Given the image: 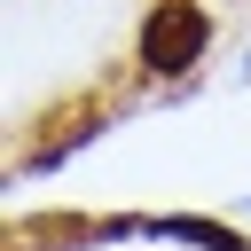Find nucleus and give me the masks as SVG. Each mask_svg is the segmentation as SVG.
Returning <instances> with one entry per match:
<instances>
[{"label":"nucleus","instance_id":"1","mask_svg":"<svg viewBox=\"0 0 251 251\" xmlns=\"http://www.w3.org/2000/svg\"><path fill=\"white\" fill-rule=\"evenodd\" d=\"M204 8H188V0H165L149 24H141V63L149 71H188L196 55H204Z\"/></svg>","mask_w":251,"mask_h":251},{"label":"nucleus","instance_id":"2","mask_svg":"<svg viewBox=\"0 0 251 251\" xmlns=\"http://www.w3.org/2000/svg\"><path fill=\"white\" fill-rule=\"evenodd\" d=\"M149 235H188V243H204V251H243L227 227H204V220H157Z\"/></svg>","mask_w":251,"mask_h":251}]
</instances>
